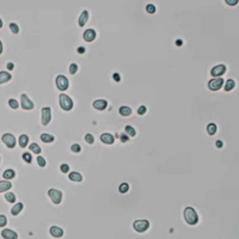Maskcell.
I'll use <instances>...</instances> for the list:
<instances>
[{
	"label": "cell",
	"mask_w": 239,
	"mask_h": 239,
	"mask_svg": "<svg viewBox=\"0 0 239 239\" xmlns=\"http://www.w3.org/2000/svg\"><path fill=\"white\" fill-rule=\"evenodd\" d=\"M184 219L189 225H196L197 221H198V215H197V213L195 212L194 208L186 207L184 209Z\"/></svg>",
	"instance_id": "1"
},
{
	"label": "cell",
	"mask_w": 239,
	"mask_h": 239,
	"mask_svg": "<svg viewBox=\"0 0 239 239\" xmlns=\"http://www.w3.org/2000/svg\"><path fill=\"white\" fill-rule=\"evenodd\" d=\"M59 102H60L61 108L64 109V110H66V111H69V110L73 108L72 99H71L67 95H65V93H61V95L59 96Z\"/></svg>",
	"instance_id": "2"
},
{
	"label": "cell",
	"mask_w": 239,
	"mask_h": 239,
	"mask_svg": "<svg viewBox=\"0 0 239 239\" xmlns=\"http://www.w3.org/2000/svg\"><path fill=\"white\" fill-rule=\"evenodd\" d=\"M48 196L50 197V200H52L53 203H55V205H59L62 201V193L57 189H49Z\"/></svg>",
	"instance_id": "3"
},
{
	"label": "cell",
	"mask_w": 239,
	"mask_h": 239,
	"mask_svg": "<svg viewBox=\"0 0 239 239\" xmlns=\"http://www.w3.org/2000/svg\"><path fill=\"white\" fill-rule=\"evenodd\" d=\"M133 227H134V230L136 232L142 233V232H145L149 227V222L147 220H136L133 224Z\"/></svg>",
	"instance_id": "4"
},
{
	"label": "cell",
	"mask_w": 239,
	"mask_h": 239,
	"mask_svg": "<svg viewBox=\"0 0 239 239\" xmlns=\"http://www.w3.org/2000/svg\"><path fill=\"white\" fill-rule=\"evenodd\" d=\"M55 81H56V86H57L59 90H61V91L67 90V87H68V79L65 77V75H57Z\"/></svg>",
	"instance_id": "5"
},
{
	"label": "cell",
	"mask_w": 239,
	"mask_h": 239,
	"mask_svg": "<svg viewBox=\"0 0 239 239\" xmlns=\"http://www.w3.org/2000/svg\"><path fill=\"white\" fill-rule=\"evenodd\" d=\"M20 104H22V108L24 109V110H31V109H34V103H32V100L25 95V93H23L22 96H20Z\"/></svg>",
	"instance_id": "6"
},
{
	"label": "cell",
	"mask_w": 239,
	"mask_h": 239,
	"mask_svg": "<svg viewBox=\"0 0 239 239\" xmlns=\"http://www.w3.org/2000/svg\"><path fill=\"white\" fill-rule=\"evenodd\" d=\"M224 85V79L222 78H215V79H212L209 83H208V87L212 90V91H218L220 90Z\"/></svg>",
	"instance_id": "7"
},
{
	"label": "cell",
	"mask_w": 239,
	"mask_h": 239,
	"mask_svg": "<svg viewBox=\"0 0 239 239\" xmlns=\"http://www.w3.org/2000/svg\"><path fill=\"white\" fill-rule=\"evenodd\" d=\"M1 140H3V142H4L8 148H13V147L16 146V139H15V136L12 135V134H10V133L4 134L3 137H1Z\"/></svg>",
	"instance_id": "8"
},
{
	"label": "cell",
	"mask_w": 239,
	"mask_h": 239,
	"mask_svg": "<svg viewBox=\"0 0 239 239\" xmlns=\"http://www.w3.org/2000/svg\"><path fill=\"white\" fill-rule=\"evenodd\" d=\"M226 73V66L225 65H218L215 67H213L212 71H210V74L213 77H217V78H220L222 74Z\"/></svg>",
	"instance_id": "9"
},
{
	"label": "cell",
	"mask_w": 239,
	"mask_h": 239,
	"mask_svg": "<svg viewBox=\"0 0 239 239\" xmlns=\"http://www.w3.org/2000/svg\"><path fill=\"white\" fill-rule=\"evenodd\" d=\"M50 120H52V114H50V108L48 107H44L42 109V124L43 125H47Z\"/></svg>",
	"instance_id": "10"
},
{
	"label": "cell",
	"mask_w": 239,
	"mask_h": 239,
	"mask_svg": "<svg viewBox=\"0 0 239 239\" xmlns=\"http://www.w3.org/2000/svg\"><path fill=\"white\" fill-rule=\"evenodd\" d=\"M83 37H84V40H85L86 42H92V41L96 39V31H95L93 29H87V30L84 32Z\"/></svg>",
	"instance_id": "11"
},
{
	"label": "cell",
	"mask_w": 239,
	"mask_h": 239,
	"mask_svg": "<svg viewBox=\"0 0 239 239\" xmlns=\"http://www.w3.org/2000/svg\"><path fill=\"white\" fill-rule=\"evenodd\" d=\"M100 140H102V142H104L107 145H112V144H114V141H115L114 136H112L111 134H109V133H105V134L100 135Z\"/></svg>",
	"instance_id": "12"
},
{
	"label": "cell",
	"mask_w": 239,
	"mask_h": 239,
	"mask_svg": "<svg viewBox=\"0 0 239 239\" xmlns=\"http://www.w3.org/2000/svg\"><path fill=\"white\" fill-rule=\"evenodd\" d=\"M107 105H108V103L104 99H98V100H95L93 102V108L96 110H104L107 108Z\"/></svg>",
	"instance_id": "13"
},
{
	"label": "cell",
	"mask_w": 239,
	"mask_h": 239,
	"mask_svg": "<svg viewBox=\"0 0 239 239\" xmlns=\"http://www.w3.org/2000/svg\"><path fill=\"white\" fill-rule=\"evenodd\" d=\"M50 234L54 238H60V237L64 235V231H62V228L57 227V226H52V227H50Z\"/></svg>",
	"instance_id": "14"
},
{
	"label": "cell",
	"mask_w": 239,
	"mask_h": 239,
	"mask_svg": "<svg viewBox=\"0 0 239 239\" xmlns=\"http://www.w3.org/2000/svg\"><path fill=\"white\" fill-rule=\"evenodd\" d=\"M1 235L5 239H17L18 238V234L16 232H13V231H11V230H4L1 232Z\"/></svg>",
	"instance_id": "15"
},
{
	"label": "cell",
	"mask_w": 239,
	"mask_h": 239,
	"mask_svg": "<svg viewBox=\"0 0 239 239\" xmlns=\"http://www.w3.org/2000/svg\"><path fill=\"white\" fill-rule=\"evenodd\" d=\"M87 19H89V12H87L86 10L81 12V15L79 17V20H78V24H79V27H84V25L86 24Z\"/></svg>",
	"instance_id": "16"
},
{
	"label": "cell",
	"mask_w": 239,
	"mask_h": 239,
	"mask_svg": "<svg viewBox=\"0 0 239 239\" xmlns=\"http://www.w3.org/2000/svg\"><path fill=\"white\" fill-rule=\"evenodd\" d=\"M11 74L8 73V72H0V84H5V83H7V81H10L11 80Z\"/></svg>",
	"instance_id": "17"
},
{
	"label": "cell",
	"mask_w": 239,
	"mask_h": 239,
	"mask_svg": "<svg viewBox=\"0 0 239 239\" xmlns=\"http://www.w3.org/2000/svg\"><path fill=\"white\" fill-rule=\"evenodd\" d=\"M12 188L11 182L8 181H0V193H4L6 190H10Z\"/></svg>",
	"instance_id": "18"
},
{
	"label": "cell",
	"mask_w": 239,
	"mask_h": 239,
	"mask_svg": "<svg viewBox=\"0 0 239 239\" xmlns=\"http://www.w3.org/2000/svg\"><path fill=\"white\" fill-rule=\"evenodd\" d=\"M15 176H16V172L12 170V169H8V170H5V171H4L3 177H4L6 181H10V179H12V178H15Z\"/></svg>",
	"instance_id": "19"
},
{
	"label": "cell",
	"mask_w": 239,
	"mask_h": 239,
	"mask_svg": "<svg viewBox=\"0 0 239 239\" xmlns=\"http://www.w3.org/2000/svg\"><path fill=\"white\" fill-rule=\"evenodd\" d=\"M68 178L73 182H81L83 181V177H81V175L78 173V172H71L69 176H68Z\"/></svg>",
	"instance_id": "20"
},
{
	"label": "cell",
	"mask_w": 239,
	"mask_h": 239,
	"mask_svg": "<svg viewBox=\"0 0 239 239\" xmlns=\"http://www.w3.org/2000/svg\"><path fill=\"white\" fill-rule=\"evenodd\" d=\"M22 209H23V203H17V205H15L13 207H12V209H11V214L12 215H18L19 213L22 212Z\"/></svg>",
	"instance_id": "21"
},
{
	"label": "cell",
	"mask_w": 239,
	"mask_h": 239,
	"mask_svg": "<svg viewBox=\"0 0 239 239\" xmlns=\"http://www.w3.org/2000/svg\"><path fill=\"white\" fill-rule=\"evenodd\" d=\"M28 142H29V136H28V135L23 134V135L19 136V146H20V147H23V148L27 147Z\"/></svg>",
	"instance_id": "22"
},
{
	"label": "cell",
	"mask_w": 239,
	"mask_h": 239,
	"mask_svg": "<svg viewBox=\"0 0 239 239\" xmlns=\"http://www.w3.org/2000/svg\"><path fill=\"white\" fill-rule=\"evenodd\" d=\"M41 140L43 142H53L55 140V137L53 135H49V134H41Z\"/></svg>",
	"instance_id": "23"
},
{
	"label": "cell",
	"mask_w": 239,
	"mask_h": 239,
	"mask_svg": "<svg viewBox=\"0 0 239 239\" xmlns=\"http://www.w3.org/2000/svg\"><path fill=\"white\" fill-rule=\"evenodd\" d=\"M120 114L122 116H129L132 114V109L129 107H121L120 108Z\"/></svg>",
	"instance_id": "24"
},
{
	"label": "cell",
	"mask_w": 239,
	"mask_h": 239,
	"mask_svg": "<svg viewBox=\"0 0 239 239\" xmlns=\"http://www.w3.org/2000/svg\"><path fill=\"white\" fill-rule=\"evenodd\" d=\"M207 132H208L209 135H214V134L217 133V124L209 123V124L207 125Z\"/></svg>",
	"instance_id": "25"
},
{
	"label": "cell",
	"mask_w": 239,
	"mask_h": 239,
	"mask_svg": "<svg viewBox=\"0 0 239 239\" xmlns=\"http://www.w3.org/2000/svg\"><path fill=\"white\" fill-rule=\"evenodd\" d=\"M29 148H30V151L31 152H34V153H36V154H40L41 153V147L37 145V144H31L30 146H29Z\"/></svg>",
	"instance_id": "26"
},
{
	"label": "cell",
	"mask_w": 239,
	"mask_h": 239,
	"mask_svg": "<svg viewBox=\"0 0 239 239\" xmlns=\"http://www.w3.org/2000/svg\"><path fill=\"white\" fill-rule=\"evenodd\" d=\"M235 86V83H234V80H232V79H228L227 81H226V85H225V91H231L233 87Z\"/></svg>",
	"instance_id": "27"
},
{
	"label": "cell",
	"mask_w": 239,
	"mask_h": 239,
	"mask_svg": "<svg viewBox=\"0 0 239 239\" xmlns=\"http://www.w3.org/2000/svg\"><path fill=\"white\" fill-rule=\"evenodd\" d=\"M5 198H6L7 202H10V203H15L16 202V195L12 194V193H7L5 195Z\"/></svg>",
	"instance_id": "28"
},
{
	"label": "cell",
	"mask_w": 239,
	"mask_h": 239,
	"mask_svg": "<svg viewBox=\"0 0 239 239\" xmlns=\"http://www.w3.org/2000/svg\"><path fill=\"white\" fill-rule=\"evenodd\" d=\"M124 130H125V133H127L129 136H135V134H136L135 129L132 127V125H125V127H124Z\"/></svg>",
	"instance_id": "29"
},
{
	"label": "cell",
	"mask_w": 239,
	"mask_h": 239,
	"mask_svg": "<svg viewBox=\"0 0 239 239\" xmlns=\"http://www.w3.org/2000/svg\"><path fill=\"white\" fill-rule=\"evenodd\" d=\"M118 190H120V193H122V194L127 193V191L129 190V185H128L127 183H122V184L120 185V188H118Z\"/></svg>",
	"instance_id": "30"
},
{
	"label": "cell",
	"mask_w": 239,
	"mask_h": 239,
	"mask_svg": "<svg viewBox=\"0 0 239 239\" xmlns=\"http://www.w3.org/2000/svg\"><path fill=\"white\" fill-rule=\"evenodd\" d=\"M8 105L12 108V109H17L18 107H19V103L17 102L16 99H13V98H11V99H8Z\"/></svg>",
	"instance_id": "31"
},
{
	"label": "cell",
	"mask_w": 239,
	"mask_h": 239,
	"mask_svg": "<svg viewBox=\"0 0 239 239\" xmlns=\"http://www.w3.org/2000/svg\"><path fill=\"white\" fill-rule=\"evenodd\" d=\"M10 30L12 31V34H18L19 32V28L16 23H11L10 24Z\"/></svg>",
	"instance_id": "32"
},
{
	"label": "cell",
	"mask_w": 239,
	"mask_h": 239,
	"mask_svg": "<svg viewBox=\"0 0 239 239\" xmlns=\"http://www.w3.org/2000/svg\"><path fill=\"white\" fill-rule=\"evenodd\" d=\"M85 140H86V142H87V144L92 145V144L95 142V137H93V135H92V134H86V135H85Z\"/></svg>",
	"instance_id": "33"
},
{
	"label": "cell",
	"mask_w": 239,
	"mask_h": 239,
	"mask_svg": "<svg viewBox=\"0 0 239 239\" xmlns=\"http://www.w3.org/2000/svg\"><path fill=\"white\" fill-rule=\"evenodd\" d=\"M146 11L148 12V13H154V12H156V6L152 5V4H148L146 6Z\"/></svg>",
	"instance_id": "34"
},
{
	"label": "cell",
	"mask_w": 239,
	"mask_h": 239,
	"mask_svg": "<svg viewBox=\"0 0 239 239\" xmlns=\"http://www.w3.org/2000/svg\"><path fill=\"white\" fill-rule=\"evenodd\" d=\"M37 163H39V165H40V166H42V168H43V166H46V164H47L46 159H44L43 157H40V156L37 157Z\"/></svg>",
	"instance_id": "35"
},
{
	"label": "cell",
	"mask_w": 239,
	"mask_h": 239,
	"mask_svg": "<svg viewBox=\"0 0 239 239\" xmlns=\"http://www.w3.org/2000/svg\"><path fill=\"white\" fill-rule=\"evenodd\" d=\"M77 71H78L77 64H71V66H69V73H71V74H75V73H77Z\"/></svg>",
	"instance_id": "36"
},
{
	"label": "cell",
	"mask_w": 239,
	"mask_h": 239,
	"mask_svg": "<svg viewBox=\"0 0 239 239\" xmlns=\"http://www.w3.org/2000/svg\"><path fill=\"white\" fill-rule=\"evenodd\" d=\"M23 159L27 161V163H29V164H30L31 160H32V159H31V154L28 153V152H27V153H23Z\"/></svg>",
	"instance_id": "37"
},
{
	"label": "cell",
	"mask_w": 239,
	"mask_h": 239,
	"mask_svg": "<svg viewBox=\"0 0 239 239\" xmlns=\"http://www.w3.org/2000/svg\"><path fill=\"white\" fill-rule=\"evenodd\" d=\"M80 146L78 145V144H74V145H72L71 146V151H72V152H80Z\"/></svg>",
	"instance_id": "38"
},
{
	"label": "cell",
	"mask_w": 239,
	"mask_h": 239,
	"mask_svg": "<svg viewBox=\"0 0 239 239\" xmlns=\"http://www.w3.org/2000/svg\"><path fill=\"white\" fill-rule=\"evenodd\" d=\"M7 220H6V217L5 215H0V227H4L6 225Z\"/></svg>",
	"instance_id": "39"
},
{
	"label": "cell",
	"mask_w": 239,
	"mask_h": 239,
	"mask_svg": "<svg viewBox=\"0 0 239 239\" xmlns=\"http://www.w3.org/2000/svg\"><path fill=\"white\" fill-rule=\"evenodd\" d=\"M60 170H61V172L67 173V172H68V170H69V166H68L67 164H62V165L60 166Z\"/></svg>",
	"instance_id": "40"
},
{
	"label": "cell",
	"mask_w": 239,
	"mask_h": 239,
	"mask_svg": "<svg viewBox=\"0 0 239 239\" xmlns=\"http://www.w3.org/2000/svg\"><path fill=\"white\" fill-rule=\"evenodd\" d=\"M146 111H147L146 107H145V105H141V107H140L139 109H137V114H139V115H144Z\"/></svg>",
	"instance_id": "41"
},
{
	"label": "cell",
	"mask_w": 239,
	"mask_h": 239,
	"mask_svg": "<svg viewBox=\"0 0 239 239\" xmlns=\"http://www.w3.org/2000/svg\"><path fill=\"white\" fill-rule=\"evenodd\" d=\"M226 4L233 6V5H237V4H238V0H226Z\"/></svg>",
	"instance_id": "42"
},
{
	"label": "cell",
	"mask_w": 239,
	"mask_h": 239,
	"mask_svg": "<svg viewBox=\"0 0 239 239\" xmlns=\"http://www.w3.org/2000/svg\"><path fill=\"white\" fill-rule=\"evenodd\" d=\"M112 77H114V79H115V81H121V77H120V74L118 73H114V75H112Z\"/></svg>",
	"instance_id": "43"
},
{
	"label": "cell",
	"mask_w": 239,
	"mask_h": 239,
	"mask_svg": "<svg viewBox=\"0 0 239 239\" xmlns=\"http://www.w3.org/2000/svg\"><path fill=\"white\" fill-rule=\"evenodd\" d=\"M128 140H129V139H128V136H127V135H124V134L121 135V141H122V142H127Z\"/></svg>",
	"instance_id": "44"
},
{
	"label": "cell",
	"mask_w": 239,
	"mask_h": 239,
	"mask_svg": "<svg viewBox=\"0 0 239 239\" xmlns=\"http://www.w3.org/2000/svg\"><path fill=\"white\" fill-rule=\"evenodd\" d=\"M13 67H15V65L13 64H12V62H8V64H7V69H13Z\"/></svg>",
	"instance_id": "45"
},
{
	"label": "cell",
	"mask_w": 239,
	"mask_h": 239,
	"mask_svg": "<svg viewBox=\"0 0 239 239\" xmlns=\"http://www.w3.org/2000/svg\"><path fill=\"white\" fill-rule=\"evenodd\" d=\"M215 145H217V147H218V148H221V147H222V141L218 140V141L215 142Z\"/></svg>",
	"instance_id": "46"
},
{
	"label": "cell",
	"mask_w": 239,
	"mask_h": 239,
	"mask_svg": "<svg viewBox=\"0 0 239 239\" xmlns=\"http://www.w3.org/2000/svg\"><path fill=\"white\" fill-rule=\"evenodd\" d=\"M84 52H85V48H84V47H79V48H78V53H79V54H83Z\"/></svg>",
	"instance_id": "47"
},
{
	"label": "cell",
	"mask_w": 239,
	"mask_h": 239,
	"mask_svg": "<svg viewBox=\"0 0 239 239\" xmlns=\"http://www.w3.org/2000/svg\"><path fill=\"white\" fill-rule=\"evenodd\" d=\"M176 44H177V46L179 47V46H182V44H183V42H182L181 40H177V41H176Z\"/></svg>",
	"instance_id": "48"
},
{
	"label": "cell",
	"mask_w": 239,
	"mask_h": 239,
	"mask_svg": "<svg viewBox=\"0 0 239 239\" xmlns=\"http://www.w3.org/2000/svg\"><path fill=\"white\" fill-rule=\"evenodd\" d=\"M1 53H3V42L0 41V54H1Z\"/></svg>",
	"instance_id": "49"
},
{
	"label": "cell",
	"mask_w": 239,
	"mask_h": 239,
	"mask_svg": "<svg viewBox=\"0 0 239 239\" xmlns=\"http://www.w3.org/2000/svg\"><path fill=\"white\" fill-rule=\"evenodd\" d=\"M0 28H3V20L0 19Z\"/></svg>",
	"instance_id": "50"
}]
</instances>
